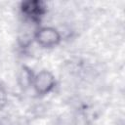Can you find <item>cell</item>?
<instances>
[{"instance_id":"4","label":"cell","mask_w":125,"mask_h":125,"mask_svg":"<svg viewBox=\"0 0 125 125\" xmlns=\"http://www.w3.org/2000/svg\"><path fill=\"white\" fill-rule=\"evenodd\" d=\"M33 75L31 73V71L25 67L22 68V70L21 71V74H20V82H21V85L22 87H27L29 86L30 84L32 85V82H33Z\"/></svg>"},{"instance_id":"3","label":"cell","mask_w":125,"mask_h":125,"mask_svg":"<svg viewBox=\"0 0 125 125\" xmlns=\"http://www.w3.org/2000/svg\"><path fill=\"white\" fill-rule=\"evenodd\" d=\"M22 14L32 21H39L46 12V6L41 1H26L21 4Z\"/></svg>"},{"instance_id":"2","label":"cell","mask_w":125,"mask_h":125,"mask_svg":"<svg viewBox=\"0 0 125 125\" xmlns=\"http://www.w3.org/2000/svg\"><path fill=\"white\" fill-rule=\"evenodd\" d=\"M35 39L40 46L44 48H51L59 44L61 35L55 28L42 27L36 32Z\"/></svg>"},{"instance_id":"5","label":"cell","mask_w":125,"mask_h":125,"mask_svg":"<svg viewBox=\"0 0 125 125\" xmlns=\"http://www.w3.org/2000/svg\"><path fill=\"white\" fill-rule=\"evenodd\" d=\"M6 100H7V95L5 89L0 85V108L4 106V104H6Z\"/></svg>"},{"instance_id":"1","label":"cell","mask_w":125,"mask_h":125,"mask_svg":"<svg viewBox=\"0 0 125 125\" xmlns=\"http://www.w3.org/2000/svg\"><path fill=\"white\" fill-rule=\"evenodd\" d=\"M32 85L38 94H48L55 86V77L51 72L42 70L33 77Z\"/></svg>"}]
</instances>
